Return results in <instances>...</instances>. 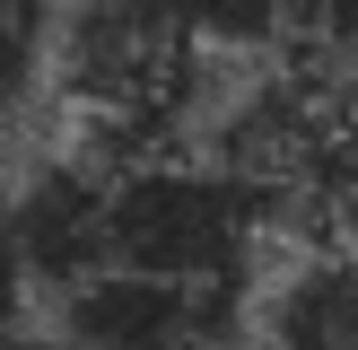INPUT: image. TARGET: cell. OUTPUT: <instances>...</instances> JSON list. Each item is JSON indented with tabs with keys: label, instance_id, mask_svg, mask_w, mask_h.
Here are the masks:
<instances>
[{
	"label": "cell",
	"instance_id": "obj_7",
	"mask_svg": "<svg viewBox=\"0 0 358 350\" xmlns=\"http://www.w3.org/2000/svg\"><path fill=\"white\" fill-rule=\"evenodd\" d=\"M0 350H62V342H52V332H44V342H27V332L9 324V332H0Z\"/></svg>",
	"mask_w": 358,
	"mask_h": 350
},
{
	"label": "cell",
	"instance_id": "obj_4",
	"mask_svg": "<svg viewBox=\"0 0 358 350\" xmlns=\"http://www.w3.org/2000/svg\"><path fill=\"white\" fill-rule=\"evenodd\" d=\"M236 350H358V237L297 245L262 298L254 342Z\"/></svg>",
	"mask_w": 358,
	"mask_h": 350
},
{
	"label": "cell",
	"instance_id": "obj_1",
	"mask_svg": "<svg viewBox=\"0 0 358 350\" xmlns=\"http://www.w3.org/2000/svg\"><path fill=\"white\" fill-rule=\"evenodd\" d=\"M44 79L70 105L96 167L175 149V122L201 79V44L166 0H62L44 35Z\"/></svg>",
	"mask_w": 358,
	"mask_h": 350
},
{
	"label": "cell",
	"instance_id": "obj_5",
	"mask_svg": "<svg viewBox=\"0 0 358 350\" xmlns=\"http://www.w3.org/2000/svg\"><path fill=\"white\" fill-rule=\"evenodd\" d=\"M35 27H44V0H0V105L17 97V79L35 70Z\"/></svg>",
	"mask_w": 358,
	"mask_h": 350
},
{
	"label": "cell",
	"instance_id": "obj_2",
	"mask_svg": "<svg viewBox=\"0 0 358 350\" xmlns=\"http://www.w3.org/2000/svg\"><path fill=\"white\" fill-rule=\"evenodd\" d=\"M262 237H271L262 192L184 149L105 167V254L96 262L201 280V289H245V262H254Z\"/></svg>",
	"mask_w": 358,
	"mask_h": 350
},
{
	"label": "cell",
	"instance_id": "obj_8",
	"mask_svg": "<svg viewBox=\"0 0 358 350\" xmlns=\"http://www.w3.org/2000/svg\"><path fill=\"white\" fill-rule=\"evenodd\" d=\"M350 158H358V97H350Z\"/></svg>",
	"mask_w": 358,
	"mask_h": 350
},
{
	"label": "cell",
	"instance_id": "obj_3",
	"mask_svg": "<svg viewBox=\"0 0 358 350\" xmlns=\"http://www.w3.org/2000/svg\"><path fill=\"white\" fill-rule=\"evenodd\" d=\"M52 342L62 350H236L245 324H236V289L96 262L52 289Z\"/></svg>",
	"mask_w": 358,
	"mask_h": 350
},
{
	"label": "cell",
	"instance_id": "obj_6",
	"mask_svg": "<svg viewBox=\"0 0 358 350\" xmlns=\"http://www.w3.org/2000/svg\"><path fill=\"white\" fill-rule=\"evenodd\" d=\"M17 298H35V289H27V272H17V237H9V184H0V332L17 324Z\"/></svg>",
	"mask_w": 358,
	"mask_h": 350
}]
</instances>
